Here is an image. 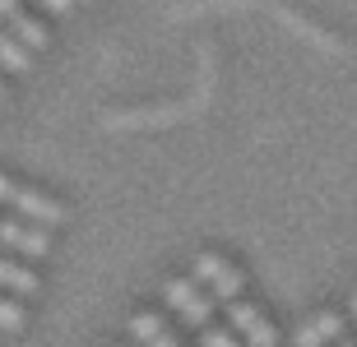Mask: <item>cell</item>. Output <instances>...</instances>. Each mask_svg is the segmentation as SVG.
<instances>
[{"label":"cell","instance_id":"obj_1","mask_svg":"<svg viewBox=\"0 0 357 347\" xmlns=\"http://www.w3.org/2000/svg\"><path fill=\"white\" fill-rule=\"evenodd\" d=\"M0 204H10L24 223H42V227L47 223H66V204H56L52 195H38V190H28V186H14L5 176H0Z\"/></svg>","mask_w":357,"mask_h":347},{"label":"cell","instance_id":"obj_2","mask_svg":"<svg viewBox=\"0 0 357 347\" xmlns=\"http://www.w3.org/2000/svg\"><path fill=\"white\" fill-rule=\"evenodd\" d=\"M195 282H204L209 287L213 301H223V306H232V301H241V273L232 264H227L223 255H195Z\"/></svg>","mask_w":357,"mask_h":347},{"label":"cell","instance_id":"obj_3","mask_svg":"<svg viewBox=\"0 0 357 347\" xmlns=\"http://www.w3.org/2000/svg\"><path fill=\"white\" fill-rule=\"evenodd\" d=\"M162 292H167V301H172V310L181 315L185 324H195L199 334L209 329V315H213V296L204 292V287H199L195 278H172L167 287H162Z\"/></svg>","mask_w":357,"mask_h":347},{"label":"cell","instance_id":"obj_4","mask_svg":"<svg viewBox=\"0 0 357 347\" xmlns=\"http://www.w3.org/2000/svg\"><path fill=\"white\" fill-rule=\"evenodd\" d=\"M227 320H232V329L246 338V347H274L278 343L274 324H269L251 301H232V306H227Z\"/></svg>","mask_w":357,"mask_h":347},{"label":"cell","instance_id":"obj_5","mask_svg":"<svg viewBox=\"0 0 357 347\" xmlns=\"http://www.w3.org/2000/svg\"><path fill=\"white\" fill-rule=\"evenodd\" d=\"M344 338H348V315H339V310H320L311 324L297 329V347H334Z\"/></svg>","mask_w":357,"mask_h":347},{"label":"cell","instance_id":"obj_6","mask_svg":"<svg viewBox=\"0 0 357 347\" xmlns=\"http://www.w3.org/2000/svg\"><path fill=\"white\" fill-rule=\"evenodd\" d=\"M0 245H10V250L19 255H47L52 250V236H47V227H33V223H14V218H0Z\"/></svg>","mask_w":357,"mask_h":347},{"label":"cell","instance_id":"obj_7","mask_svg":"<svg viewBox=\"0 0 357 347\" xmlns=\"http://www.w3.org/2000/svg\"><path fill=\"white\" fill-rule=\"evenodd\" d=\"M130 334L139 338L144 347H176L172 329H167V324H162L153 310H139V315H135V320H130Z\"/></svg>","mask_w":357,"mask_h":347},{"label":"cell","instance_id":"obj_8","mask_svg":"<svg viewBox=\"0 0 357 347\" xmlns=\"http://www.w3.org/2000/svg\"><path fill=\"white\" fill-rule=\"evenodd\" d=\"M0 287H10L19 296H33L38 292V273L24 264H14V259H0Z\"/></svg>","mask_w":357,"mask_h":347},{"label":"cell","instance_id":"obj_9","mask_svg":"<svg viewBox=\"0 0 357 347\" xmlns=\"http://www.w3.org/2000/svg\"><path fill=\"white\" fill-rule=\"evenodd\" d=\"M10 33H14V38H19V42H24L28 51H38V47H47V28H42L38 19H28L24 10H19V14H14V19H10Z\"/></svg>","mask_w":357,"mask_h":347},{"label":"cell","instance_id":"obj_10","mask_svg":"<svg viewBox=\"0 0 357 347\" xmlns=\"http://www.w3.org/2000/svg\"><path fill=\"white\" fill-rule=\"evenodd\" d=\"M0 65H10L14 74H24L28 65H33V56H28V47L14 33H0Z\"/></svg>","mask_w":357,"mask_h":347},{"label":"cell","instance_id":"obj_11","mask_svg":"<svg viewBox=\"0 0 357 347\" xmlns=\"http://www.w3.org/2000/svg\"><path fill=\"white\" fill-rule=\"evenodd\" d=\"M0 329H24V306L10 296H0Z\"/></svg>","mask_w":357,"mask_h":347},{"label":"cell","instance_id":"obj_12","mask_svg":"<svg viewBox=\"0 0 357 347\" xmlns=\"http://www.w3.org/2000/svg\"><path fill=\"white\" fill-rule=\"evenodd\" d=\"M204 347H241V343H237V334H227V329H213V324H209V329H204Z\"/></svg>","mask_w":357,"mask_h":347},{"label":"cell","instance_id":"obj_13","mask_svg":"<svg viewBox=\"0 0 357 347\" xmlns=\"http://www.w3.org/2000/svg\"><path fill=\"white\" fill-rule=\"evenodd\" d=\"M19 14V0H0V19H14Z\"/></svg>","mask_w":357,"mask_h":347},{"label":"cell","instance_id":"obj_14","mask_svg":"<svg viewBox=\"0 0 357 347\" xmlns=\"http://www.w3.org/2000/svg\"><path fill=\"white\" fill-rule=\"evenodd\" d=\"M47 10H52V14H66V10H70V0H47Z\"/></svg>","mask_w":357,"mask_h":347},{"label":"cell","instance_id":"obj_15","mask_svg":"<svg viewBox=\"0 0 357 347\" xmlns=\"http://www.w3.org/2000/svg\"><path fill=\"white\" fill-rule=\"evenodd\" d=\"M348 320H357V292L348 296Z\"/></svg>","mask_w":357,"mask_h":347},{"label":"cell","instance_id":"obj_16","mask_svg":"<svg viewBox=\"0 0 357 347\" xmlns=\"http://www.w3.org/2000/svg\"><path fill=\"white\" fill-rule=\"evenodd\" d=\"M334 347H357V343H353V338H344V343H334Z\"/></svg>","mask_w":357,"mask_h":347},{"label":"cell","instance_id":"obj_17","mask_svg":"<svg viewBox=\"0 0 357 347\" xmlns=\"http://www.w3.org/2000/svg\"><path fill=\"white\" fill-rule=\"evenodd\" d=\"M0 102H5V83H0Z\"/></svg>","mask_w":357,"mask_h":347}]
</instances>
